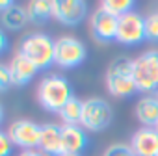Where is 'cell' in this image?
<instances>
[{
  "mask_svg": "<svg viewBox=\"0 0 158 156\" xmlns=\"http://www.w3.org/2000/svg\"><path fill=\"white\" fill-rule=\"evenodd\" d=\"M73 97V86L61 74H47L37 86V101L48 112L60 113Z\"/></svg>",
  "mask_w": 158,
  "mask_h": 156,
  "instance_id": "6da1fadb",
  "label": "cell"
},
{
  "mask_svg": "<svg viewBox=\"0 0 158 156\" xmlns=\"http://www.w3.org/2000/svg\"><path fill=\"white\" fill-rule=\"evenodd\" d=\"M106 89L110 95L127 99L138 93V86L132 72V60L130 58H115L106 69Z\"/></svg>",
  "mask_w": 158,
  "mask_h": 156,
  "instance_id": "7a4b0ae2",
  "label": "cell"
},
{
  "mask_svg": "<svg viewBox=\"0 0 158 156\" xmlns=\"http://www.w3.org/2000/svg\"><path fill=\"white\" fill-rule=\"evenodd\" d=\"M19 54L28 58L39 71L48 69L54 63V39L41 32L28 34L19 43Z\"/></svg>",
  "mask_w": 158,
  "mask_h": 156,
  "instance_id": "3957f363",
  "label": "cell"
},
{
  "mask_svg": "<svg viewBox=\"0 0 158 156\" xmlns=\"http://www.w3.org/2000/svg\"><path fill=\"white\" fill-rule=\"evenodd\" d=\"M132 72L141 93H156L158 91V50H145L132 60Z\"/></svg>",
  "mask_w": 158,
  "mask_h": 156,
  "instance_id": "277c9868",
  "label": "cell"
},
{
  "mask_svg": "<svg viewBox=\"0 0 158 156\" xmlns=\"http://www.w3.org/2000/svg\"><path fill=\"white\" fill-rule=\"evenodd\" d=\"M114 119L112 106L101 97H89L82 104V119L80 126L89 132H101L110 126Z\"/></svg>",
  "mask_w": 158,
  "mask_h": 156,
  "instance_id": "5b68a950",
  "label": "cell"
},
{
  "mask_svg": "<svg viewBox=\"0 0 158 156\" xmlns=\"http://www.w3.org/2000/svg\"><path fill=\"white\" fill-rule=\"evenodd\" d=\"M88 56V50L80 39L73 35H61L54 41V63L61 69L78 67Z\"/></svg>",
  "mask_w": 158,
  "mask_h": 156,
  "instance_id": "8992f818",
  "label": "cell"
},
{
  "mask_svg": "<svg viewBox=\"0 0 158 156\" xmlns=\"http://www.w3.org/2000/svg\"><path fill=\"white\" fill-rule=\"evenodd\" d=\"M147 39L145 34V17L138 11H130L123 17H119L117 26V37L115 41L125 47H136Z\"/></svg>",
  "mask_w": 158,
  "mask_h": 156,
  "instance_id": "52a82bcc",
  "label": "cell"
},
{
  "mask_svg": "<svg viewBox=\"0 0 158 156\" xmlns=\"http://www.w3.org/2000/svg\"><path fill=\"white\" fill-rule=\"evenodd\" d=\"M8 136H10L11 143L17 145L21 150L37 149L39 136H41V126L34 121H28V119H17L10 125Z\"/></svg>",
  "mask_w": 158,
  "mask_h": 156,
  "instance_id": "ba28073f",
  "label": "cell"
},
{
  "mask_svg": "<svg viewBox=\"0 0 158 156\" xmlns=\"http://www.w3.org/2000/svg\"><path fill=\"white\" fill-rule=\"evenodd\" d=\"M117 26H119V19L114 17L112 13H108L106 10H102L101 6L91 13L89 17V28L93 37L99 43H110L115 41L117 37Z\"/></svg>",
  "mask_w": 158,
  "mask_h": 156,
  "instance_id": "9c48e42d",
  "label": "cell"
},
{
  "mask_svg": "<svg viewBox=\"0 0 158 156\" xmlns=\"http://www.w3.org/2000/svg\"><path fill=\"white\" fill-rule=\"evenodd\" d=\"M86 15L88 4L82 0H54L52 2V17L65 26L80 24Z\"/></svg>",
  "mask_w": 158,
  "mask_h": 156,
  "instance_id": "30bf717a",
  "label": "cell"
},
{
  "mask_svg": "<svg viewBox=\"0 0 158 156\" xmlns=\"http://www.w3.org/2000/svg\"><path fill=\"white\" fill-rule=\"evenodd\" d=\"M130 149L136 156H158V132L152 126L138 128L130 138Z\"/></svg>",
  "mask_w": 158,
  "mask_h": 156,
  "instance_id": "8fae6325",
  "label": "cell"
},
{
  "mask_svg": "<svg viewBox=\"0 0 158 156\" xmlns=\"http://www.w3.org/2000/svg\"><path fill=\"white\" fill-rule=\"evenodd\" d=\"M88 147V134L80 125H61V152L82 154Z\"/></svg>",
  "mask_w": 158,
  "mask_h": 156,
  "instance_id": "7c38bea8",
  "label": "cell"
},
{
  "mask_svg": "<svg viewBox=\"0 0 158 156\" xmlns=\"http://www.w3.org/2000/svg\"><path fill=\"white\" fill-rule=\"evenodd\" d=\"M37 149L47 156L61 154V126L54 123L41 125V136H39Z\"/></svg>",
  "mask_w": 158,
  "mask_h": 156,
  "instance_id": "4fadbf2b",
  "label": "cell"
},
{
  "mask_svg": "<svg viewBox=\"0 0 158 156\" xmlns=\"http://www.w3.org/2000/svg\"><path fill=\"white\" fill-rule=\"evenodd\" d=\"M10 74H11V82L13 86H24L28 84L32 78L35 76V72L39 71L28 58H24L23 54H15L10 61Z\"/></svg>",
  "mask_w": 158,
  "mask_h": 156,
  "instance_id": "5bb4252c",
  "label": "cell"
},
{
  "mask_svg": "<svg viewBox=\"0 0 158 156\" xmlns=\"http://www.w3.org/2000/svg\"><path fill=\"white\" fill-rule=\"evenodd\" d=\"M136 117L143 126H152L158 123V101L154 95H145L136 102Z\"/></svg>",
  "mask_w": 158,
  "mask_h": 156,
  "instance_id": "9a60e30c",
  "label": "cell"
},
{
  "mask_svg": "<svg viewBox=\"0 0 158 156\" xmlns=\"http://www.w3.org/2000/svg\"><path fill=\"white\" fill-rule=\"evenodd\" d=\"M28 21L34 24H43L52 17V2L50 0H32L26 6Z\"/></svg>",
  "mask_w": 158,
  "mask_h": 156,
  "instance_id": "2e32d148",
  "label": "cell"
},
{
  "mask_svg": "<svg viewBox=\"0 0 158 156\" xmlns=\"http://www.w3.org/2000/svg\"><path fill=\"white\" fill-rule=\"evenodd\" d=\"M2 24L8 30H21L24 28V24L28 23V15H26V8H21L17 4H13L10 10L2 11Z\"/></svg>",
  "mask_w": 158,
  "mask_h": 156,
  "instance_id": "e0dca14e",
  "label": "cell"
},
{
  "mask_svg": "<svg viewBox=\"0 0 158 156\" xmlns=\"http://www.w3.org/2000/svg\"><path fill=\"white\" fill-rule=\"evenodd\" d=\"M82 104H84V101L73 97L60 110V117H61L63 125H80V119H82Z\"/></svg>",
  "mask_w": 158,
  "mask_h": 156,
  "instance_id": "ac0fdd59",
  "label": "cell"
},
{
  "mask_svg": "<svg viewBox=\"0 0 158 156\" xmlns=\"http://www.w3.org/2000/svg\"><path fill=\"white\" fill-rule=\"evenodd\" d=\"M101 8L119 19V17L134 11V0H104Z\"/></svg>",
  "mask_w": 158,
  "mask_h": 156,
  "instance_id": "d6986e66",
  "label": "cell"
},
{
  "mask_svg": "<svg viewBox=\"0 0 158 156\" xmlns=\"http://www.w3.org/2000/svg\"><path fill=\"white\" fill-rule=\"evenodd\" d=\"M145 34H147V41L158 43V10L145 17Z\"/></svg>",
  "mask_w": 158,
  "mask_h": 156,
  "instance_id": "ffe728a7",
  "label": "cell"
},
{
  "mask_svg": "<svg viewBox=\"0 0 158 156\" xmlns=\"http://www.w3.org/2000/svg\"><path fill=\"white\" fill-rule=\"evenodd\" d=\"M102 156H136V154L130 149V145H127V143H114V145H110L104 150Z\"/></svg>",
  "mask_w": 158,
  "mask_h": 156,
  "instance_id": "44dd1931",
  "label": "cell"
},
{
  "mask_svg": "<svg viewBox=\"0 0 158 156\" xmlns=\"http://www.w3.org/2000/svg\"><path fill=\"white\" fill-rule=\"evenodd\" d=\"M10 86H13V82H11V74H10V67L4 65V63H0V93L6 91Z\"/></svg>",
  "mask_w": 158,
  "mask_h": 156,
  "instance_id": "7402d4cb",
  "label": "cell"
},
{
  "mask_svg": "<svg viewBox=\"0 0 158 156\" xmlns=\"http://www.w3.org/2000/svg\"><path fill=\"white\" fill-rule=\"evenodd\" d=\"M13 152V143L8 136V132L0 130V156H11Z\"/></svg>",
  "mask_w": 158,
  "mask_h": 156,
  "instance_id": "603a6c76",
  "label": "cell"
},
{
  "mask_svg": "<svg viewBox=\"0 0 158 156\" xmlns=\"http://www.w3.org/2000/svg\"><path fill=\"white\" fill-rule=\"evenodd\" d=\"M17 156H47V154H43L39 149H26V150H21Z\"/></svg>",
  "mask_w": 158,
  "mask_h": 156,
  "instance_id": "cb8c5ba5",
  "label": "cell"
},
{
  "mask_svg": "<svg viewBox=\"0 0 158 156\" xmlns=\"http://www.w3.org/2000/svg\"><path fill=\"white\" fill-rule=\"evenodd\" d=\"M6 48H8V35H6V32L2 28H0V54H2Z\"/></svg>",
  "mask_w": 158,
  "mask_h": 156,
  "instance_id": "d4e9b609",
  "label": "cell"
},
{
  "mask_svg": "<svg viewBox=\"0 0 158 156\" xmlns=\"http://www.w3.org/2000/svg\"><path fill=\"white\" fill-rule=\"evenodd\" d=\"M11 6H13L11 0H0V11H6V10H10Z\"/></svg>",
  "mask_w": 158,
  "mask_h": 156,
  "instance_id": "484cf974",
  "label": "cell"
},
{
  "mask_svg": "<svg viewBox=\"0 0 158 156\" xmlns=\"http://www.w3.org/2000/svg\"><path fill=\"white\" fill-rule=\"evenodd\" d=\"M58 156H82V154H69V152H61V154H58Z\"/></svg>",
  "mask_w": 158,
  "mask_h": 156,
  "instance_id": "4316f807",
  "label": "cell"
},
{
  "mask_svg": "<svg viewBox=\"0 0 158 156\" xmlns=\"http://www.w3.org/2000/svg\"><path fill=\"white\" fill-rule=\"evenodd\" d=\"M2 119H4V110H2V106H0V123H2Z\"/></svg>",
  "mask_w": 158,
  "mask_h": 156,
  "instance_id": "83f0119b",
  "label": "cell"
},
{
  "mask_svg": "<svg viewBox=\"0 0 158 156\" xmlns=\"http://www.w3.org/2000/svg\"><path fill=\"white\" fill-rule=\"evenodd\" d=\"M154 130H156V132H158V123H156V125H154Z\"/></svg>",
  "mask_w": 158,
  "mask_h": 156,
  "instance_id": "f1b7e54d",
  "label": "cell"
},
{
  "mask_svg": "<svg viewBox=\"0 0 158 156\" xmlns=\"http://www.w3.org/2000/svg\"><path fill=\"white\" fill-rule=\"evenodd\" d=\"M154 97H156V101H158V91H156V93H154Z\"/></svg>",
  "mask_w": 158,
  "mask_h": 156,
  "instance_id": "f546056e",
  "label": "cell"
}]
</instances>
